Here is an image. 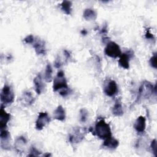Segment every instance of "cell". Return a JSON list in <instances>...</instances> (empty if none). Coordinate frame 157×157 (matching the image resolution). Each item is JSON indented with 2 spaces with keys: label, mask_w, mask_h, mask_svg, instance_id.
I'll return each instance as SVG.
<instances>
[{
  "label": "cell",
  "mask_w": 157,
  "mask_h": 157,
  "mask_svg": "<svg viewBox=\"0 0 157 157\" xmlns=\"http://www.w3.org/2000/svg\"><path fill=\"white\" fill-rule=\"evenodd\" d=\"M61 9L67 15H70L72 12V2L69 1H63L61 4Z\"/></svg>",
  "instance_id": "21"
},
{
  "label": "cell",
  "mask_w": 157,
  "mask_h": 157,
  "mask_svg": "<svg viewBox=\"0 0 157 157\" xmlns=\"http://www.w3.org/2000/svg\"><path fill=\"white\" fill-rule=\"evenodd\" d=\"M54 118L59 121H63L66 118V113L63 107L61 105H58L53 112Z\"/></svg>",
  "instance_id": "17"
},
{
  "label": "cell",
  "mask_w": 157,
  "mask_h": 157,
  "mask_svg": "<svg viewBox=\"0 0 157 157\" xmlns=\"http://www.w3.org/2000/svg\"><path fill=\"white\" fill-rule=\"evenodd\" d=\"M14 93L12 88L7 85H4L1 93V105H7L12 104L14 100Z\"/></svg>",
  "instance_id": "3"
},
{
  "label": "cell",
  "mask_w": 157,
  "mask_h": 157,
  "mask_svg": "<svg viewBox=\"0 0 157 157\" xmlns=\"http://www.w3.org/2000/svg\"><path fill=\"white\" fill-rule=\"evenodd\" d=\"M156 93V86H153V84L147 81H144L139 88V94L140 98H144L145 99L149 98L153 93Z\"/></svg>",
  "instance_id": "4"
},
{
  "label": "cell",
  "mask_w": 157,
  "mask_h": 157,
  "mask_svg": "<svg viewBox=\"0 0 157 157\" xmlns=\"http://www.w3.org/2000/svg\"><path fill=\"white\" fill-rule=\"evenodd\" d=\"M53 91H59L62 96H66L69 94V87L67 86V80L63 71L58 72L56 76L54 78L53 84Z\"/></svg>",
  "instance_id": "1"
},
{
  "label": "cell",
  "mask_w": 157,
  "mask_h": 157,
  "mask_svg": "<svg viewBox=\"0 0 157 157\" xmlns=\"http://www.w3.org/2000/svg\"><path fill=\"white\" fill-rule=\"evenodd\" d=\"M112 113L117 117H121L123 115V109L121 102L120 100L117 99L112 109Z\"/></svg>",
  "instance_id": "18"
},
{
  "label": "cell",
  "mask_w": 157,
  "mask_h": 157,
  "mask_svg": "<svg viewBox=\"0 0 157 157\" xmlns=\"http://www.w3.org/2000/svg\"><path fill=\"white\" fill-rule=\"evenodd\" d=\"M156 53H155L150 58V61H149V63L150 64V66L155 68V69H156L157 67V66H156Z\"/></svg>",
  "instance_id": "24"
},
{
  "label": "cell",
  "mask_w": 157,
  "mask_h": 157,
  "mask_svg": "<svg viewBox=\"0 0 157 157\" xmlns=\"http://www.w3.org/2000/svg\"><path fill=\"white\" fill-rule=\"evenodd\" d=\"M33 48L35 50L36 54L39 55H46V48L45 42L39 38H36L34 42L33 43Z\"/></svg>",
  "instance_id": "10"
},
{
  "label": "cell",
  "mask_w": 157,
  "mask_h": 157,
  "mask_svg": "<svg viewBox=\"0 0 157 157\" xmlns=\"http://www.w3.org/2000/svg\"><path fill=\"white\" fill-rule=\"evenodd\" d=\"M86 129L85 128L77 127L74 128L69 136V140L72 144H78L84 139Z\"/></svg>",
  "instance_id": "5"
},
{
  "label": "cell",
  "mask_w": 157,
  "mask_h": 157,
  "mask_svg": "<svg viewBox=\"0 0 157 157\" xmlns=\"http://www.w3.org/2000/svg\"><path fill=\"white\" fill-rule=\"evenodd\" d=\"M145 38H146L147 39L155 40V37H154L153 34L150 33V29H149L148 28L147 29V30H146V33H145Z\"/></svg>",
  "instance_id": "28"
},
{
  "label": "cell",
  "mask_w": 157,
  "mask_h": 157,
  "mask_svg": "<svg viewBox=\"0 0 157 157\" xmlns=\"http://www.w3.org/2000/svg\"><path fill=\"white\" fill-rule=\"evenodd\" d=\"M118 145H119L118 140L112 137V136L104 139V141L102 144V146L104 147L110 148V149H115L117 148Z\"/></svg>",
  "instance_id": "16"
},
{
  "label": "cell",
  "mask_w": 157,
  "mask_h": 157,
  "mask_svg": "<svg viewBox=\"0 0 157 157\" xmlns=\"http://www.w3.org/2000/svg\"><path fill=\"white\" fill-rule=\"evenodd\" d=\"M34 84L35 86V91L37 94H40L44 91L45 85L42 81L41 75L39 74L34 79Z\"/></svg>",
  "instance_id": "15"
},
{
  "label": "cell",
  "mask_w": 157,
  "mask_h": 157,
  "mask_svg": "<svg viewBox=\"0 0 157 157\" xmlns=\"http://www.w3.org/2000/svg\"><path fill=\"white\" fill-rule=\"evenodd\" d=\"M81 34H84V35H86V34H87V31H86V29H83V30H82V31H81Z\"/></svg>",
  "instance_id": "30"
},
{
  "label": "cell",
  "mask_w": 157,
  "mask_h": 157,
  "mask_svg": "<svg viewBox=\"0 0 157 157\" xmlns=\"http://www.w3.org/2000/svg\"><path fill=\"white\" fill-rule=\"evenodd\" d=\"M80 112V120L82 122H85L88 117V112L85 109H82Z\"/></svg>",
  "instance_id": "25"
},
{
  "label": "cell",
  "mask_w": 157,
  "mask_h": 157,
  "mask_svg": "<svg viewBox=\"0 0 157 157\" xmlns=\"http://www.w3.org/2000/svg\"><path fill=\"white\" fill-rule=\"evenodd\" d=\"M50 155H51L50 153H47V154H45V155H44V156H50Z\"/></svg>",
  "instance_id": "31"
},
{
  "label": "cell",
  "mask_w": 157,
  "mask_h": 157,
  "mask_svg": "<svg viewBox=\"0 0 157 157\" xmlns=\"http://www.w3.org/2000/svg\"><path fill=\"white\" fill-rule=\"evenodd\" d=\"M21 103L25 105H30L34 102V98L29 91H25L21 96Z\"/></svg>",
  "instance_id": "19"
},
{
  "label": "cell",
  "mask_w": 157,
  "mask_h": 157,
  "mask_svg": "<svg viewBox=\"0 0 157 157\" xmlns=\"http://www.w3.org/2000/svg\"><path fill=\"white\" fill-rule=\"evenodd\" d=\"M107 32V25H105L104 26H103V28H102L101 31V33H106Z\"/></svg>",
  "instance_id": "29"
},
{
  "label": "cell",
  "mask_w": 157,
  "mask_h": 157,
  "mask_svg": "<svg viewBox=\"0 0 157 157\" xmlns=\"http://www.w3.org/2000/svg\"><path fill=\"white\" fill-rule=\"evenodd\" d=\"M132 56V52L128 51L125 53H121V55L119 56L120 58L118 59V64L119 65L125 69H128L129 67V59Z\"/></svg>",
  "instance_id": "11"
},
{
  "label": "cell",
  "mask_w": 157,
  "mask_h": 157,
  "mask_svg": "<svg viewBox=\"0 0 157 157\" xmlns=\"http://www.w3.org/2000/svg\"><path fill=\"white\" fill-rule=\"evenodd\" d=\"M150 147L152 150L153 153L155 156H157V148H156V139H153L150 144Z\"/></svg>",
  "instance_id": "27"
},
{
  "label": "cell",
  "mask_w": 157,
  "mask_h": 157,
  "mask_svg": "<svg viewBox=\"0 0 157 157\" xmlns=\"http://www.w3.org/2000/svg\"><path fill=\"white\" fill-rule=\"evenodd\" d=\"M50 121V118L47 112H40L36 121V128L42 130Z\"/></svg>",
  "instance_id": "8"
},
{
  "label": "cell",
  "mask_w": 157,
  "mask_h": 157,
  "mask_svg": "<svg viewBox=\"0 0 157 157\" xmlns=\"http://www.w3.org/2000/svg\"><path fill=\"white\" fill-rule=\"evenodd\" d=\"M0 138L1 148L4 150H9L11 147V138L10 132L6 129H1Z\"/></svg>",
  "instance_id": "7"
},
{
  "label": "cell",
  "mask_w": 157,
  "mask_h": 157,
  "mask_svg": "<svg viewBox=\"0 0 157 157\" xmlns=\"http://www.w3.org/2000/svg\"><path fill=\"white\" fill-rule=\"evenodd\" d=\"M95 133L99 138L104 140L112 136L110 125L103 118H100L96 123Z\"/></svg>",
  "instance_id": "2"
},
{
  "label": "cell",
  "mask_w": 157,
  "mask_h": 157,
  "mask_svg": "<svg viewBox=\"0 0 157 157\" xmlns=\"http://www.w3.org/2000/svg\"><path fill=\"white\" fill-rule=\"evenodd\" d=\"M52 74L53 69L50 63H48L45 70L44 73V80L46 82H50L52 80Z\"/></svg>",
  "instance_id": "22"
},
{
  "label": "cell",
  "mask_w": 157,
  "mask_h": 157,
  "mask_svg": "<svg viewBox=\"0 0 157 157\" xmlns=\"http://www.w3.org/2000/svg\"><path fill=\"white\" fill-rule=\"evenodd\" d=\"M34 39L35 37L32 34H29L23 39V42L28 44H33V43L34 41Z\"/></svg>",
  "instance_id": "26"
},
{
  "label": "cell",
  "mask_w": 157,
  "mask_h": 157,
  "mask_svg": "<svg viewBox=\"0 0 157 157\" xmlns=\"http://www.w3.org/2000/svg\"><path fill=\"white\" fill-rule=\"evenodd\" d=\"M10 115L7 113L3 108V106L1 105L0 110V127L1 129H6L7 123L10 120Z\"/></svg>",
  "instance_id": "13"
},
{
  "label": "cell",
  "mask_w": 157,
  "mask_h": 157,
  "mask_svg": "<svg viewBox=\"0 0 157 157\" xmlns=\"http://www.w3.org/2000/svg\"><path fill=\"white\" fill-rule=\"evenodd\" d=\"M104 53L107 56L112 58H117L121 54L120 46L113 41H110L107 44L104 49Z\"/></svg>",
  "instance_id": "6"
},
{
  "label": "cell",
  "mask_w": 157,
  "mask_h": 157,
  "mask_svg": "<svg viewBox=\"0 0 157 157\" xmlns=\"http://www.w3.org/2000/svg\"><path fill=\"white\" fill-rule=\"evenodd\" d=\"M27 144V140L25 136H20L17 138L14 143V148L17 152L21 153L24 151Z\"/></svg>",
  "instance_id": "12"
},
{
  "label": "cell",
  "mask_w": 157,
  "mask_h": 157,
  "mask_svg": "<svg viewBox=\"0 0 157 157\" xmlns=\"http://www.w3.org/2000/svg\"><path fill=\"white\" fill-rule=\"evenodd\" d=\"M40 154V151L34 147L32 146L29 150V153L28 155V156H39Z\"/></svg>",
  "instance_id": "23"
},
{
  "label": "cell",
  "mask_w": 157,
  "mask_h": 157,
  "mask_svg": "<svg viewBox=\"0 0 157 157\" xmlns=\"http://www.w3.org/2000/svg\"><path fill=\"white\" fill-rule=\"evenodd\" d=\"M83 17L86 20H95L97 18V13L93 9L87 8L84 10Z\"/></svg>",
  "instance_id": "20"
},
{
  "label": "cell",
  "mask_w": 157,
  "mask_h": 157,
  "mask_svg": "<svg viewBox=\"0 0 157 157\" xmlns=\"http://www.w3.org/2000/svg\"><path fill=\"white\" fill-rule=\"evenodd\" d=\"M134 128L138 132H143L146 128V119L144 116H139L136 120Z\"/></svg>",
  "instance_id": "14"
},
{
  "label": "cell",
  "mask_w": 157,
  "mask_h": 157,
  "mask_svg": "<svg viewBox=\"0 0 157 157\" xmlns=\"http://www.w3.org/2000/svg\"><path fill=\"white\" fill-rule=\"evenodd\" d=\"M118 91V85L115 80H110L107 82V83L105 85L104 88V93L110 97H112L115 95Z\"/></svg>",
  "instance_id": "9"
}]
</instances>
